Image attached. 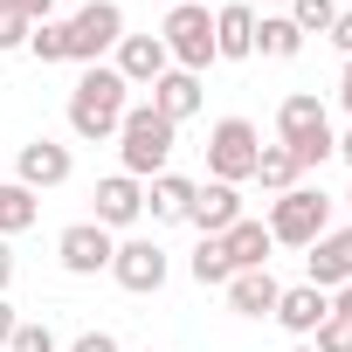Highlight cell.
<instances>
[{
  "label": "cell",
  "mask_w": 352,
  "mask_h": 352,
  "mask_svg": "<svg viewBox=\"0 0 352 352\" xmlns=\"http://www.w3.org/2000/svg\"><path fill=\"white\" fill-rule=\"evenodd\" d=\"M124 111H131V83L118 76V69H83L76 76V90H69V131L76 138H90V145H104V138H118V124H124Z\"/></svg>",
  "instance_id": "1"
},
{
  "label": "cell",
  "mask_w": 352,
  "mask_h": 352,
  "mask_svg": "<svg viewBox=\"0 0 352 352\" xmlns=\"http://www.w3.org/2000/svg\"><path fill=\"white\" fill-rule=\"evenodd\" d=\"M173 145H180V124H166L152 104H131V111H124V124H118V159H124L131 180H159L166 159H173Z\"/></svg>",
  "instance_id": "2"
},
{
  "label": "cell",
  "mask_w": 352,
  "mask_h": 352,
  "mask_svg": "<svg viewBox=\"0 0 352 352\" xmlns=\"http://www.w3.org/2000/svg\"><path fill=\"white\" fill-rule=\"evenodd\" d=\"M263 228H270L276 249H311V242L331 228V201H324V187H290V194H276Z\"/></svg>",
  "instance_id": "3"
},
{
  "label": "cell",
  "mask_w": 352,
  "mask_h": 352,
  "mask_svg": "<svg viewBox=\"0 0 352 352\" xmlns=\"http://www.w3.org/2000/svg\"><path fill=\"white\" fill-rule=\"evenodd\" d=\"M159 42H166L173 69H194V76H201L208 63H221V56H214V14L201 8V0H180V8H166Z\"/></svg>",
  "instance_id": "4"
},
{
  "label": "cell",
  "mask_w": 352,
  "mask_h": 352,
  "mask_svg": "<svg viewBox=\"0 0 352 352\" xmlns=\"http://www.w3.org/2000/svg\"><path fill=\"white\" fill-rule=\"evenodd\" d=\"M256 152H263V131L249 118H221L208 131V180H221V187L256 180Z\"/></svg>",
  "instance_id": "5"
},
{
  "label": "cell",
  "mask_w": 352,
  "mask_h": 352,
  "mask_svg": "<svg viewBox=\"0 0 352 352\" xmlns=\"http://www.w3.org/2000/svg\"><path fill=\"white\" fill-rule=\"evenodd\" d=\"M118 42H124V8L118 0H83V8L69 14V63L97 69V56L118 49Z\"/></svg>",
  "instance_id": "6"
},
{
  "label": "cell",
  "mask_w": 352,
  "mask_h": 352,
  "mask_svg": "<svg viewBox=\"0 0 352 352\" xmlns=\"http://www.w3.org/2000/svg\"><path fill=\"white\" fill-rule=\"evenodd\" d=\"M304 283H318L324 297L352 283V221H345V228H324V235L304 249Z\"/></svg>",
  "instance_id": "7"
},
{
  "label": "cell",
  "mask_w": 352,
  "mask_h": 352,
  "mask_svg": "<svg viewBox=\"0 0 352 352\" xmlns=\"http://www.w3.org/2000/svg\"><path fill=\"white\" fill-rule=\"evenodd\" d=\"M166 249L159 242H145V235H131V242H118V256H111V276L131 290V297H152L159 283H166Z\"/></svg>",
  "instance_id": "8"
},
{
  "label": "cell",
  "mask_w": 352,
  "mask_h": 352,
  "mask_svg": "<svg viewBox=\"0 0 352 352\" xmlns=\"http://www.w3.org/2000/svg\"><path fill=\"white\" fill-rule=\"evenodd\" d=\"M56 256H63V270H69V276H97V270H111L118 242H111V228L76 221V228H63V235H56Z\"/></svg>",
  "instance_id": "9"
},
{
  "label": "cell",
  "mask_w": 352,
  "mask_h": 352,
  "mask_svg": "<svg viewBox=\"0 0 352 352\" xmlns=\"http://www.w3.org/2000/svg\"><path fill=\"white\" fill-rule=\"evenodd\" d=\"M97 228H131L138 214H145V180H131V173H111V180H97Z\"/></svg>",
  "instance_id": "10"
},
{
  "label": "cell",
  "mask_w": 352,
  "mask_h": 352,
  "mask_svg": "<svg viewBox=\"0 0 352 352\" xmlns=\"http://www.w3.org/2000/svg\"><path fill=\"white\" fill-rule=\"evenodd\" d=\"M111 69H118V76H124L131 90H152V83H159V76L173 69V56H166V42H159V35H124V42H118V63H111Z\"/></svg>",
  "instance_id": "11"
},
{
  "label": "cell",
  "mask_w": 352,
  "mask_h": 352,
  "mask_svg": "<svg viewBox=\"0 0 352 352\" xmlns=\"http://www.w3.org/2000/svg\"><path fill=\"white\" fill-rule=\"evenodd\" d=\"M187 221H194L201 235H228V228L242 221V194H235V187H221V180H201V187H194V201H187Z\"/></svg>",
  "instance_id": "12"
},
{
  "label": "cell",
  "mask_w": 352,
  "mask_h": 352,
  "mask_svg": "<svg viewBox=\"0 0 352 352\" xmlns=\"http://www.w3.org/2000/svg\"><path fill=\"white\" fill-rule=\"evenodd\" d=\"M270 318H276V324H283L290 338H311V331H318V324L331 318V297H324L318 283H290V290L276 297V311H270Z\"/></svg>",
  "instance_id": "13"
},
{
  "label": "cell",
  "mask_w": 352,
  "mask_h": 352,
  "mask_svg": "<svg viewBox=\"0 0 352 352\" xmlns=\"http://www.w3.org/2000/svg\"><path fill=\"white\" fill-rule=\"evenodd\" d=\"M221 290H228V311H235V318H270L276 297H283V283H276L270 270H235Z\"/></svg>",
  "instance_id": "14"
},
{
  "label": "cell",
  "mask_w": 352,
  "mask_h": 352,
  "mask_svg": "<svg viewBox=\"0 0 352 352\" xmlns=\"http://www.w3.org/2000/svg\"><path fill=\"white\" fill-rule=\"evenodd\" d=\"M145 104H152L166 124H187V118L201 111V76H194V69H166V76L152 83V97H145Z\"/></svg>",
  "instance_id": "15"
},
{
  "label": "cell",
  "mask_w": 352,
  "mask_h": 352,
  "mask_svg": "<svg viewBox=\"0 0 352 352\" xmlns=\"http://www.w3.org/2000/svg\"><path fill=\"white\" fill-rule=\"evenodd\" d=\"M63 180H69V145H56V138H28V145H21V187L42 194V187H63Z\"/></svg>",
  "instance_id": "16"
},
{
  "label": "cell",
  "mask_w": 352,
  "mask_h": 352,
  "mask_svg": "<svg viewBox=\"0 0 352 352\" xmlns=\"http://www.w3.org/2000/svg\"><path fill=\"white\" fill-rule=\"evenodd\" d=\"M214 56H228V63L256 56V8H249V0H228V8H214Z\"/></svg>",
  "instance_id": "17"
},
{
  "label": "cell",
  "mask_w": 352,
  "mask_h": 352,
  "mask_svg": "<svg viewBox=\"0 0 352 352\" xmlns=\"http://www.w3.org/2000/svg\"><path fill=\"white\" fill-rule=\"evenodd\" d=\"M221 249H228V270H270V249H276V242H270V228H263V221H249V214H242V221L221 235Z\"/></svg>",
  "instance_id": "18"
},
{
  "label": "cell",
  "mask_w": 352,
  "mask_h": 352,
  "mask_svg": "<svg viewBox=\"0 0 352 352\" xmlns=\"http://www.w3.org/2000/svg\"><path fill=\"white\" fill-rule=\"evenodd\" d=\"M187 201H194V180H180V173H159V180H145V214L152 221H187Z\"/></svg>",
  "instance_id": "19"
},
{
  "label": "cell",
  "mask_w": 352,
  "mask_h": 352,
  "mask_svg": "<svg viewBox=\"0 0 352 352\" xmlns=\"http://www.w3.org/2000/svg\"><path fill=\"white\" fill-rule=\"evenodd\" d=\"M35 221H42V201L21 180H0V235H28Z\"/></svg>",
  "instance_id": "20"
},
{
  "label": "cell",
  "mask_w": 352,
  "mask_h": 352,
  "mask_svg": "<svg viewBox=\"0 0 352 352\" xmlns=\"http://www.w3.org/2000/svg\"><path fill=\"white\" fill-rule=\"evenodd\" d=\"M297 49H304V35H297V21H290V14H256V56L290 63Z\"/></svg>",
  "instance_id": "21"
},
{
  "label": "cell",
  "mask_w": 352,
  "mask_h": 352,
  "mask_svg": "<svg viewBox=\"0 0 352 352\" xmlns=\"http://www.w3.org/2000/svg\"><path fill=\"white\" fill-rule=\"evenodd\" d=\"M256 180H263V194L276 201V194H290V187L304 180V173H297V159H290L283 145H263V152H256Z\"/></svg>",
  "instance_id": "22"
},
{
  "label": "cell",
  "mask_w": 352,
  "mask_h": 352,
  "mask_svg": "<svg viewBox=\"0 0 352 352\" xmlns=\"http://www.w3.org/2000/svg\"><path fill=\"white\" fill-rule=\"evenodd\" d=\"M187 270H194V283L208 290V283H228L235 270H228V249H221V235H201V249L187 256Z\"/></svg>",
  "instance_id": "23"
},
{
  "label": "cell",
  "mask_w": 352,
  "mask_h": 352,
  "mask_svg": "<svg viewBox=\"0 0 352 352\" xmlns=\"http://www.w3.org/2000/svg\"><path fill=\"white\" fill-rule=\"evenodd\" d=\"M28 49H35V63H69V21H35L28 28Z\"/></svg>",
  "instance_id": "24"
},
{
  "label": "cell",
  "mask_w": 352,
  "mask_h": 352,
  "mask_svg": "<svg viewBox=\"0 0 352 352\" xmlns=\"http://www.w3.org/2000/svg\"><path fill=\"white\" fill-rule=\"evenodd\" d=\"M290 21H297V35H324L338 21V0H290Z\"/></svg>",
  "instance_id": "25"
},
{
  "label": "cell",
  "mask_w": 352,
  "mask_h": 352,
  "mask_svg": "<svg viewBox=\"0 0 352 352\" xmlns=\"http://www.w3.org/2000/svg\"><path fill=\"white\" fill-rule=\"evenodd\" d=\"M8 352H63V345H56V331H49V324L21 318V324H14V338H8Z\"/></svg>",
  "instance_id": "26"
},
{
  "label": "cell",
  "mask_w": 352,
  "mask_h": 352,
  "mask_svg": "<svg viewBox=\"0 0 352 352\" xmlns=\"http://www.w3.org/2000/svg\"><path fill=\"white\" fill-rule=\"evenodd\" d=\"M304 345H311V352H352V331H345L338 318H324V324H318V331H311Z\"/></svg>",
  "instance_id": "27"
},
{
  "label": "cell",
  "mask_w": 352,
  "mask_h": 352,
  "mask_svg": "<svg viewBox=\"0 0 352 352\" xmlns=\"http://www.w3.org/2000/svg\"><path fill=\"white\" fill-rule=\"evenodd\" d=\"M28 28H35V21H21V14H0V56H8V49H28Z\"/></svg>",
  "instance_id": "28"
},
{
  "label": "cell",
  "mask_w": 352,
  "mask_h": 352,
  "mask_svg": "<svg viewBox=\"0 0 352 352\" xmlns=\"http://www.w3.org/2000/svg\"><path fill=\"white\" fill-rule=\"evenodd\" d=\"M0 14H21V21H49L56 0H0Z\"/></svg>",
  "instance_id": "29"
},
{
  "label": "cell",
  "mask_w": 352,
  "mask_h": 352,
  "mask_svg": "<svg viewBox=\"0 0 352 352\" xmlns=\"http://www.w3.org/2000/svg\"><path fill=\"white\" fill-rule=\"evenodd\" d=\"M69 352H124V345H118L111 331H76V338H69Z\"/></svg>",
  "instance_id": "30"
},
{
  "label": "cell",
  "mask_w": 352,
  "mask_h": 352,
  "mask_svg": "<svg viewBox=\"0 0 352 352\" xmlns=\"http://www.w3.org/2000/svg\"><path fill=\"white\" fill-rule=\"evenodd\" d=\"M324 35H331V49H338V56H345V63H352V14H338V21H331V28H324Z\"/></svg>",
  "instance_id": "31"
},
{
  "label": "cell",
  "mask_w": 352,
  "mask_h": 352,
  "mask_svg": "<svg viewBox=\"0 0 352 352\" xmlns=\"http://www.w3.org/2000/svg\"><path fill=\"white\" fill-rule=\"evenodd\" d=\"M331 318L352 331V283H345V290H331Z\"/></svg>",
  "instance_id": "32"
},
{
  "label": "cell",
  "mask_w": 352,
  "mask_h": 352,
  "mask_svg": "<svg viewBox=\"0 0 352 352\" xmlns=\"http://www.w3.org/2000/svg\"><path fill=\"white\" fill-rule=\"evenodd\" d=\"M8 283H14V249H8V235H0V297H8Z\"/></svg>",
  "instance_id": "33"
},
{
  "label": "cell",
  "mask_w": 352,
  "mask_h": 352,
  "mask_svg": "<svg viewBox=\"0 0 352 352\" xmlns=\"http://www.w3.org/2000/svg\"><path fill=\"white\" fill-rule=\"evenodd\" d=\"M14 324H21V318H14V304L0 297V352H8V338H14Z\"/></svg>",
  "instance_id": "34"
},
{
  "label": "cell",
  "mask_w": 352,
  "mask_h": 352,
  "mask_svg": "<svg viewBox=\"0 0 352 352\" xmlns=\"http://www.w3.org/2000/svg\"><path fill=\"white\" fill-rule=\"evenodd\" d=\"M338 104L352 111V63H345V76H338Z\"/></svg>",
  "instance_id": "35"
},
{
  "label": "cell",
  "mask_w": 352,
  "mask_h": 352,
  "mask_svg": "<svg viewBox=\"0 0 352 352\" xmlns=\"http://www.w3.org/2000/svg\"><path fill=\"white\" fill-rule=\"evenodd\" d=\"M338 159H345V166H352V131H345V138H338Z\"/></svg>",
  "instance_id": "36"
},
{
  "label": "cell",
  "mask_w": 352,
  "mask_h": 352,
  "mask_svg": "<svg viewBox=\"0 0 352 352\" xmlns=\"http://www.w3.org/2000/svg\"><path fill=\"white\" fill-rule=\"evenodd\" d=\"M290 352H311V345H304V338H297V345H290Z\"/></svg>",
  "instance_id": "37"
},
{
  "label": "cell",
  "mask_w": 352,
  "mask_h": 352,
  "mask_svg": "<svg viewBox=\"0 0 352 352\" xmlns=\"http://www.w3.org/2000/svg\"><path fill=\"white\" fill-rule=\"evenodd\" d=\"M345 208H352V187H345Z\"/></svg>",
  "instance_id": "38"
},
{
  "label": "cell",
  "mask_w": 352,
  "mask_h": 352,
  "mask_svg": "<svg viewBox=\"0 0 352 352\" xmlns=\"http://www.w3.org/2000/svg\"><path fill=\"white\" fill-rule=\"evenodd\" d=\"M166 8H180V0H166Z\"/></svg>",
  "instance_id": "39"
},
{
  "label": "cell",
  "mask_w": 352,
  "mask_h": 352,
  "mask_svg": "<svg viewBox=\"0 0 352 352\" xmlns=\"http://www.w3.org/2000/svg\"><path fill=\"white\" fill-rule=\"evenodd\" d=\"M145 352H152V345H145Z\"/></svg>",
  "instance_id": "40"
}]
</instances>
